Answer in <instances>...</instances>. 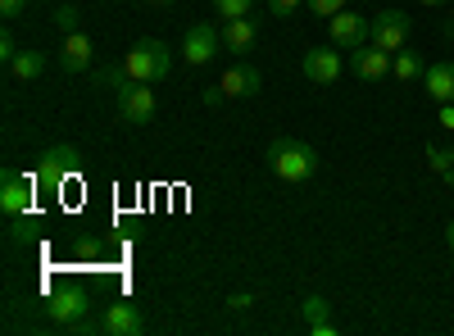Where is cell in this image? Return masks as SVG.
<instances>
[{
    "mask_svg": "<svg viewBox=\"0 0 454 336\" xmlns=\"http://www.w3.org/2000/svg\"><path fill=\"white\" fill-rule=\"evenodd\" d=\"M114 100H119V119L128 128H145L150 119H155V91H150L145 82H128Z\"/></svg>",
    "mask_w": 454,
    "mask_h": 336,
    "instance_id": "5b68a950",
    "label": "cell"
},
{
    "mask_svg": "<svg viewBox=\"0 0 454 336\" xmlns=\"http://www.w3.org/2000/svg\"><path fill=\"white\" fill-rule=\"evenodd\" d=\"M436 119H441V128L454 132V105H441V114H436Z\"/></svg>",
    "mask_w": 454,
    "mask_h": 336,
    "instance_id": "f546056e",
    "label": "cell"
},
{
    "mask_svg": "<svg viewBox=\"0 0 454 336\" xmlns=\"http://www.w3.org/2000/svg\"><path fill=\"white\" fill-rule=\"evenodd\" d=\"M263 160H269L273 177H282V182H309L318 173V151L309 141H295V137H278Z\"/></svg>",
    "mask_w": 454,
    "mask_h": 336,
    "instance_id": "6da1fadb",
    "label": "cell"
},
{
    "mask_svg": "<svg viewBox=\"0 0 454 336\" xmlns=\"http://www.w3.org/2000/svg\"><path fill=\"white\" fill-rule=\"evenodd\" d=\"M250 5L254 0H214V14L227 23V19H250Z\"/></svg>",
    "mask_w": 454,
    "mask_h": 336,
    "instance_id": "44dd1931",
    "label": "cell"
},
{
    "mask_svg": "<svg viewBox=\"0 0 454 336\" xmlns=\"http://www.w3.org/2000/svg\"><path fill=\"white\" fill-rule=\"evenodd\" d=\"M423 82H427V96H432L436 105H454V64H450V59L432 64V68L423 73Z\"/></svg>",
    "mask_w": 454,
    "mask_h": 336,
    "instance_id": "9a60e30c",
    "label": "cell"
},
{
    "mask_svg": "<svg viewBox=\"0 0 454 336\" xmlns=\"http://www.w3.org/2000/svg\"><path fill=\"white\" fill-rule=\"evenodd\" d=\"M23 10H27V0H0V14H5L10 23H14V19H23Z\"/></svg>",
    "mask_w": 454,
    "mask_h": 336,
    "instance_id": "4316f807",
    "label": "cell"
},
{
    "mask_svg": "<svg viewBox=\"0 0 454 336\" xmlns=\"http://www.w3.org/2000/svg\"><path fill=\"white\" fill-rule=\"evenodd\" d=\"M419 5H445V0H419Z\"/></svg>",
    "mask_w": 454,
    "mask_h": 336,
    "instance_id": "d6a6232c",
    "label": "cell"
},
{
    "mask_svg": "<svg viewBox=\"0 0 454 336\" xmlns=\"http://www.w3.org/2000/svg\"><path fill=\"white\" fill-rule=\"evenodd\" d=\"M391 73H395V78L400 82H423V59L419 55H413V51H395V59H391Z\"/></svg>",
    "mask_w": 454,
    "mask_h": 336,
    "instance_id": "ac0fdd59",
    "label": "cell"
},
{
    "mask_svg": "<svg viewBox=\"0 0 454 336\" xmlns=\"http://www.w3.org/2000/svg\"><path fill=\"white\" fill-rule=\"evenodd\" d=\"M445 246L454 250V223H450V228H445Z\"/></svg>",
    "mask_w": 454,
    "mask_h": 336,
    "instance_id": "4dcf8cb0",
    "label": "cell"
},
{
    "mask_svg": "<svg viewBox=\"0 0 454 336\" xmlns=\"http://www.w3.org/2000/svg\"><path fill=\"white\" fill-rule=\"evenodd\" d=\"M350 68H355V78H364V82H382V78H391V51L368 42V46L350 51Z\"/></svg>",
    "mask_w": 454,
    "mask_h": 336,
    "instance_id": "9c48e42d",
    "label": "cell"
},
{
    "mask_svg": "<svg viewBox=\"0 0 454 336\" xmlns=\"http://www.w3.org/2000/svg\"><path fill=\"white\" fill-rule=\"evenodd\" d=\"M309 5V14H318V19H332V14H340L346 10V0H305Z\"/></svg>",
    "mask_w": 454,
    "mask_h": 336,
    "instance_id": "cb8c5ba5",
    "label": "cell"
},
{
    "mask_svg": "<svg viewBox=\"0 0 454 336\" xmlns=\"http://www.w3.org/2000/svg\"><path fill=\"white\" fill-rule=\"evenodd\" d=\"M254 36H259L254 19H227L223 23V51L227 55H246V51H254Z\"/></svg>",
    "mask_w": 454,
    "mask_h": 336,
    "instance_id": "4fadbf2b",
    "label": "cell"
},
{
    "mask_svg": "<svg viewBox=\"0 0 454 336\" xmlns=\"http://www.w3.org/2000/svg\"><path fill=\"white\" fill-rule=\"evenodd\" d=\"M78 19H82V10H73V5H59L55 10V27L68 36V32H78Z\"/></svg>",
    "mask_w": 454,
    "mask_h": 336,
    "instance_id": "603a6c76",
    "label": "cell"
},
{
    "mask_svg": "<svg viewBox=\"0 0 454 336\" xmlns=\"http://www.w3.org/2000/svg\"><path fill=\"white\" fill-rule=\"evenodd\" d=\"M123 68L132 73V82H164L168 73H173V46L155 42V36H145V42H137L123 55Z\"/></svg>",
    "mask_w": 454,
    "mask_h": 336,
    "instance_id": "7a4b0ae2",
    "label": "cell"
},
{
    "mask_svg": "<svg viewBox=\"0 0 454 336\" xmlns=\"http://www.w3.org/2000/svg\"><path fill=\"white\" fill-rule=\"evenodd\" d=\"M150 5H173V0H150Z\"/></svg>",
    "mask_w": 454,
    "mask_h": 336,
    "instance_id": "836d02e7",
    "label": "cell"
},
{
    "mask_svg": "<svg viewBox=\"0 0 454 336\" xmlns=\"http://www.w3.org/2000/svg\"><path fill=\"white\" fill-rule=\"evenodd\" d=\"M218 46H223V32L218 27L192 23V27H186V36H182V59L192 64V68H200V64H209L218 55Z\"/></svg>",
    "mask_w": 454,
    "mask_h": 336,
    "instance_id": "52a82bcc",
    "label": "cell"
},
{
    "mask_svg": "<svg viewBox=\"0 0 454 336\" xmlns=\"http://www.w3.org/2000/svg\"><path fill=\"white\" fill-rule=\"evenodd\" d=\"M0 209H5L10 218H19V214H27L32 209V182L27 177H19L14 168L0 177Z\"/></svg>",
    "mask_w": 454,
    "mask_h": 336,
    "instance_id": "30bf717a",
    "label": "cell"
},
{
    "mask_svg": "<svg viewBox=\"0 0 454 336\" xmlns=\"http://www.w3.org/2000/svg\"><path fill=\"white\" fill-rule=\"evenodd\" d=\"M96 82L105 87V91H114V96H119L128 82H132V73L123 68V64H100V73H96Z\"/></svg>",
    "mask_w": 454,
    "mask_h": 336,
    "instance_id": "d6986e66",
    "label": "cell"
},
{
    "mask_svg": "<svg viewBox=\"0 0 454 336\" xmlns=\"http://www.w3.org/2000/svg\"><path fill=\"white\" fill-rule=\"evenodd\" d=\"M250 305H254L250 291H232V295H227V309H232V314H241V309H250Z\"/></svg>",
    "mask_w": 454,
    "mask_h": 336,
    "instance_id": "d4e9b609",
    "label": "cell"
},
{
    "mask_svg": "<svg viewBox=\"0 0 454 336\" xmlns=\"http://www.w3.org/2000/svg\"><path fill=\"white\" fill-rule=\"evenodd\" d=\"M78 168H82L78 145H51V151L42 155V164H36V177H42L46 186H64V177H73Z\"/></svg>",
    "mask_w": 454,
    "mask_h": 336,
    "instance_id": "ba28073f",
    "label": "cell"
},
{
    "mask_svg": "<svg viewBox=\"0 0 454 336\" xmlns=\"http://www.w3.org/2000/svg\"><path fill=\"white\" fill-rule=\"evenodd\" d=\"M300 5H305V0H269V10H273L278 19H286V14H295Z\"/></svg>",
    "mask_w": 454,
    "mask_h": 336,
    "instance_id": "83f0119b",
    "label": "cell"
},
{
    "mask_svg": "<svg viewBox=\"0 0 454 336\" xmlns=\"http://www.w3.org/2000/svg\"><path fill=\"white\" fill-rule=\"evenodd\" d=\"M427 168L441 173L445 182H454V151H445V145H427Z\"/></svg>",
    "mask_w": 454,
    "mask_h": 336,
    "instance_id": "ffe728a7",
    "label": "cell"
},
{
    "mask_svg": "<svg viewBox=\"0 0 454 336\" xmlns=\"http://www.w3.org/2000/svg\"><path fill=\"white\" fill-rule=\"evenodd\" d=\"M14 55H19V42H14L10 32H0V59H5V64H14Z\"/></svg>",
    "mask_w": 454,
    "mask_h": 336,
    "instance_id": "484cf974",
    "label": "cell"
},
{
    "mask_svg": "<svg viewBox=\"0 0 454 336\" xmlns=\"http://www.w3.org/2000/svg\"><path fill=\"white\" fill-rule=\"evenodd\" d=\"M368 42L382 46V51H391V55L404 51V42H409V14H404V10H377Z\"/></svg>",
    "mask_w": 454,
    "mask_h": 336,
    "instance_id": "277c9868",
    "label": "cell"
},
{
    "mask_svg": "<svg viewBox=\"0 0 454 336\" xmlns=\"http://www.w3.org/2000/svg\"><path fill=\"white\" fill-rule=\"evenodd\" d=\"M300 309H305V323H309V327H314V323H327V314H332V305L323 301V295H309Z\"/></svg>",
    "mask_w": 454,
    "mask_h": 336,
    "instance_id": "7402d4cb",
    "label": "cell"
},
{
    "mask_svg": "<svg viewBox=\"0 0 454 336\" xmlns=\"http://www.w3.org/2000/svg\"><path fill=\"white\" fill-rule=\"evenodd\" d=\"M59 59H64V73H82V68L91 64V36H87V32H68Z\"/></svg>",
    "mask_w": 454,
    "mask_h": 336,
    "instance_id": "2e32d148",
    "label": "cell"
},
{
    "mask_svg": "<svg viewBox=\"0 0 454 336\" xmlns=\"http://www.w3.org/2000/svg\"><path fill=\"white\" fill-rule=\"evenodd\" d=\"M200 100H205L209 109H218V105L227 100V91H223V87H205V96H200Z\"/></svg>",
    "mask_w": 454,
    "mask_h": 336,
    "instance_id": "f1b7e54d",
    "label": "cell"
},
{
    "mask_svg": "<svg viewBox=\"0 0 454 336\" xmlns=\"http://www.w3.org/2000/svg\"><path fill=\"white\" fill-rule=\"evenodd\" d=\"M450 32H454V0H450Z\"/></svg>",
    "mask_w": 454,
    "mask_h": 336,
    "instance_id": "1f68e13d",
    "label": "cell"
},
{
    "mask_svg": "<svg viewBox=\"0 0 454 336\" xmlns=\"http://www.w3.org/2000/svg\"><path fill=\"white\" fill-rule=\"evenodd\" d=\"M300 68H305V78H309L314 87H332V82L340 78V55L327 51V46H323V51L314 46V51H305V64H300Z\"/></svg>",
    "mask_w": 454,
    "mask_h": 336,
    "instance_id": "8fae6325",
    "label": "cell"
},
{
    "mask_svg": "<svg viewBox=\"0 0 454 336\" xmlns=\"http://www.w3.org/2000/svg\"><path fill=\"white\" fill-rule=\"evenodd\" d=\"M42 68H46V55L42 51H19L14 64H10V73H14L19 82H36V78H42Z\"/></svg>",
    "mask_w": 454,
    "mask_h": 336,
    "instance_id": "e0dca14e",
    "label": "cell"
},
{
    "mask_svg": "<svg viewBox=\"0 0 454 336\" xmlns=\"http://www.w3.org/2000/svg\"><path fill=\"white\" fill-rule=\"evenodd\" d=\"M218 87H223L227 96H259L263 78H259V68H250V64H232V68L218 78Z\"/></svg>",
    "mask_w": 454,
    "mask_h": 336,
    "instance_id": "5bb4252c",
    "label": "cell"
},
{
    "mask_svg": "<svg viewBox=\"0 0 454 336\" xmlns=\"http://www.w3.org/2000/svg\"><path fill=\"white\" fill-rule=\"evenodd\" d=\"M141 327H145V318L132 301H114V305L100 309V323L91 332H100V336H137Z\"/></svg>",
    "mask_w": 454,
    "mask_h": 336,
    "instance_id": "8992f818",
    "label": "cell"
},
{
    "mask_svg": "<svg viewBox=\"0 0 454 336\" xmlns=\"http://www.w3.org/2000/svg\"><path fill=\"white\" fill-rule=\"evenodd\" d=\"M327 32H332V46L336 51H359L368 46V32H372V19L355 14V10H340L327 19Z\"/></svg>",
    "mask_w": 454,
    "mask_h": 336,
    "instance_id": "3957f363",
    "label": "cell"
},
{
    "mask_svg": "<svg viewBox=\"0 0 454 336\" xmlns=\"http://www.w3.org/2000/svg\"><path fill=\"white\" fill-rule=\"evenodd\" d=\"M87 309H91V305H87V295L68 286V291L51 295V305H46V318H55V323H64V327H78Z\"/></svg>",
    "mask_w": 454,
    "mask_h": 336,
    "instance_id": "7c38bea8",
    "label": "cell"
}]
</instances>
